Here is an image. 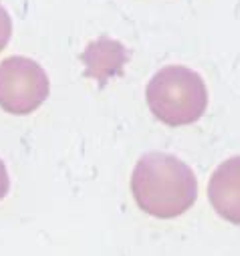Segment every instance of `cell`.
I'll return each mask as SVG.
<instances>
[{
  "label": "cell",
  "instance_id": "4",
  "mask_svg": "<svg viewBox=\"0 0 240 256\" xmlns=\"http://www.w3.org/2000/svg\"><path fill=\"white\" fill-rule=\"evenodd\" d=\"M208 200L220 218L240 226V156L216 168L208 184Z\"/></svg>",
  "mask_w": 240,
  "mask_h": 256
},
{
  "label": "cell",
  "instance_id": "1",
  "mask_svg": "<svg viewBox=\"0 0 240 256\" xmlns=\"http://www.w3.org/2000/svg\"><path fill=\"white\" fill-rule=\"evenodd\" d=\"M132 192L138 206L150 216L172 220L186 214L198 200V180L182 160L150 152L136 164Z\"/></svg>",
  "mask_w": 240,
  "mask_h": 256
},
{
  "label": "cell",
  "instance_id": "5",
  "mask_svg": "<svg viewBox=\"0 0 240 256\" xmlns=\"http://www.w3.org/2000/svg\"><path fill=\"white\" fill-rule=\"evenodd\" d=\"M83 60L87 65V77L99 83H107L113 75L122 73L128 60V52L122 42L99 38L87 46V50L83 52Z\"/></svg>",
  "mask_w": 240,
  "mask_h": 256
},
{
  "label": "cell",
  "instance_id": "3",
  "mask_svg": "<svg viewBox=\"0 0 240 256\" xmlns=\"http://www.w3.org/2000/svg\"><path fill=\"white\" fill-rule=\"evenodd\" d=\"M44 69L28 56H8L0 62V107L12 115L36 111L48 97Z\"/></svg>",
  "mask_w": 240,
  "mask_h": 256
},
{
  "label": "cell",
  "instance_id": "6",
  "mask_svg": "<svg viewBox=\"0 0 240 256\" xmlns=\"http://www.w3.org/2000/svg\"><path fill=\"white\" fill-rule=\"evenodd\" d=\"M12 36V20L4 6H0V50H4Z\"/></svg>",
  "mask_w": 240,
  "mask_h": 256
},
{
  "label": "cell",
  "instance_id": "2",
  "mask_svg": "<svg viewBox=\"0 0 240 256\" xmlns=\"http://www.w3.org/2000/svg\"><path fill=\"white\" fill-rule=\"evenodd\" d=\"M152 113L170 127L196 123L208 107L204 79L182 65H170L158 71L146 89Z\"/></svg>",
  "mask_w": 240,
  "mask_h": 256
},
{
  "label": "cell",
  "instance_id": "7",
  "mask_svg": "<svg viewBox=\"0 0 240 256\" xmlns=\"http://www.w3.org/2000/svg\"><path fill=\"white\" fill-rule=\"evenodd\" d=\"M10 190V178H8V172H6V166L4 162L0 160V200H2Z\"/></svg>",
  "mask_w": 240,
  "mask_h": 256
}]
</instances>
